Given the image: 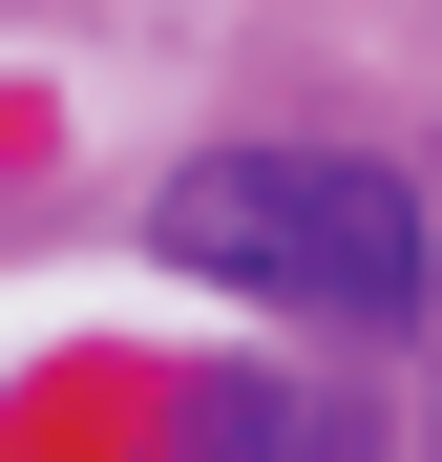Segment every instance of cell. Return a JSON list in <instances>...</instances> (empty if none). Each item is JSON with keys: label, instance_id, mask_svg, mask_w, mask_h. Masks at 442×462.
<instances>
[{"label": "cell", "instance_id": "obj_1", "mask_svg": "<svg viewBox=\"0 0 442 462\" xmlns=\"http://www.w3.org/2000/svg\"><path fill=\"white\" fill-rule=\"evenodd\" d=\"M169 253L232 273V294H274V316H316V337H400L421 273H442V231H421L400 169H358V147H190L169 169Z\"/></svg>", "mask_w": 442, "mask_h": 462}, {"label": "cell", "instance_id": "obj_2", "mask_svg": "<svg viewBox=\"0 0 442 462\" xmlns=\"http://www.w3.org/2000/svg\"><path fill=\"white\" fill-rule=\"evenodd\" d=\"M169 462H380V400L337 357H211L169 400Z\"/></svg>", "mask_w": 442, "mask_h": 462}]
</instances>
